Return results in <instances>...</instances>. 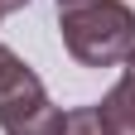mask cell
I'll return each mask as SVG.
<instances>
[{
    "instance_id": "6da1fadb",
    "label": "cell",
    "mask_w": 135,
    "mask_h": 135,
    "mask_svg": "<svg viewBox=\"0 0 135 135\" xmlns=\"http://www.w3.org/2000/svg\"><path fill=\"white\" fill-rule=\"evenodd\" d=\"M63 48L82 68H121L135 53V10L126 0H82L58 10Z\"/></svg>"
},
{
    "instance_id": "5b68a950",
    "label": "cell",
    "mask_w": 135,
    "mask_h": 135,
    "mask_svg": "<svg viewBox=\"0 0 135 135\" xmlns=\"http://www.w3.org/2000/svg\"><path fill=\"white\" fill-rule=\"evenodd\" d=\"M63 135H111L97 106H73L63 111Z\"/></svg>"
},
{
    "instance_id": "52a82bcc",
    "label": "cell",
    "mask_w": 135,
    "mask_h": 135,
    "mask_svg": "<svg viewBox=\"0 0 135 135\" xmlns=\"http://www.w3.org/2000/svg\"><path fill=\"white\" fill-rule=\"evenodd\" d=\"M63 5H82V0H58V10H63Z\"/></svg>"
},
{
    "instance_id": "7a4b0ae2",
    "label": "cell",
    "mask_w": 135,
    "mask_h": 135,
    "mask_svg": "<svg viewBox=\"0 0 135 135\" xmlns=\"http://www.w3.org/2000/svg\"><path fill=\"white\" fill-rule=\"evenodd\" d=\"M0 130L5 135H63V106H53L48 92H44L34 101H20V106L0 111Z\"/></svg>"
},
{
    "instance_id": "277c9868",
    "label": "cell",
    "mask_w": 135,
    "mask_h": 135,
    "mask_svg": "<svg viewBox=\"0 0 135 135\" xmlns=\"http://www.w3.org/2000/svg\"><path fill=\"white\" fill-rule=\"evenodd\" d=\"M97 111H101L111 135H135V68L121 73V82L97 101Z\"/></svg>"
},
{
    "instance_id": "8992f818",
    "label": "cell",
    "mask_w": 135,
    "mask_h": 135,
    "mask_svg": "<svg viewBox=\"0 0 135 135\" xmlns=\"http://www.w3.org/2000/svg\"><path fill=\"white\" fill-rule=\"evenodd\" d=\"M29 0H0V20H5V15H15V10H24Z\"/></svg>"
},
{
    "instance_id": "3957f363",
    "label": "cell",
    "mask_w": 135,
    "mask_h": 135,
    "mask_svg": "<svg viewBox=\"0 0 135 135\" xmlns=\"http://www.w3.org/2000/svg\"><path fill=\"white\" fill-rule=\"evenodd\" d=\"M34 97H44L39 73H34L10 44H0V111L20 106V101H34Z\"/></svg>"
},
{
    "instance_id": "ba28073f",
    "label": "cell",
    "mask_w": 135,
    "mask_h": 135,
    "mask_svg": "<svg viewBox=\"0 0 135 135\" xmlns=\"http://www.w3.org/2000/svg\"><path fill=\"white\" fill-rule=\"evenodd\" d=\"M130 68H135V53H130Z\"/></svg>"
}]
</instances>
